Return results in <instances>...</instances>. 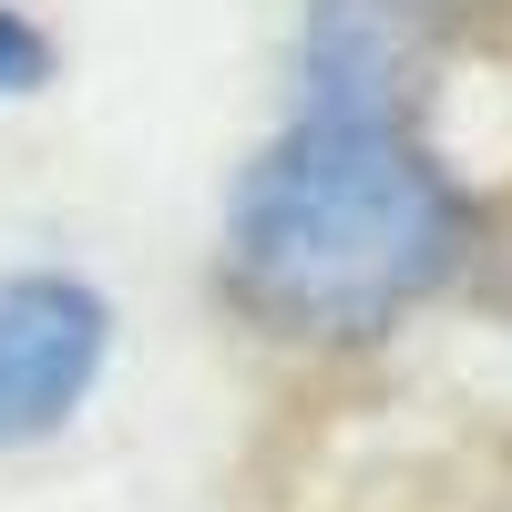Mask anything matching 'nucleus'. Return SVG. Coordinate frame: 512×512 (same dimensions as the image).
<instances>
[{"label":"nucleus","mask_w":512,"mask_h":512,"mask_svg":"<svg viewBox=\"0 0 512 512\" xmlns=\"http://www.w3.org/2000/svg\"><path fill=\"white\" fill-rule=\"evenodd\" d=\"M113 369V297L72 267H0V451L62 441Z\"/></svg>","instance_id":"2"},{"label":"nucleus","mask_w":512,"mask_h":512,"mask_svg":"<svg viewBox=\"0 0 512 512\" xmlns=\"http://www.w3.org/2000/svg\"><path fill=\"white\" fill-rule=\"evenodd\" d=\"M62 72V52H52V31H41L21 0H0V103H31L41 82Z\"/></svg>","instance_id":"4"},{"label":"nucleus","mask_w":512,"mask_h":512,"mask_svg":"<svg viewBox=\"0 0 512 512\" xmlns=\"http://www.w3.org/2000/svg\"><path fill=\"white\" fill-rule=\"evenodd\" d=\"M441 52V0H308L297 113H410Z\"/></svg>","instance_id":"3"},{"label":"nucleus","mask_w":512,"mask_h":512,"mask_svg":"<svg viewBox=\"0 0 512 512\" xmlns=\"http://www.w3.org/2000/svg\"><path fill=\"white\" fill-rule=\"evenodd\" d=\"M472 256V195L410 113H287L226 205V287L277 338H379Z\"/></svg>","instance_id":"1"}]
</instances>
